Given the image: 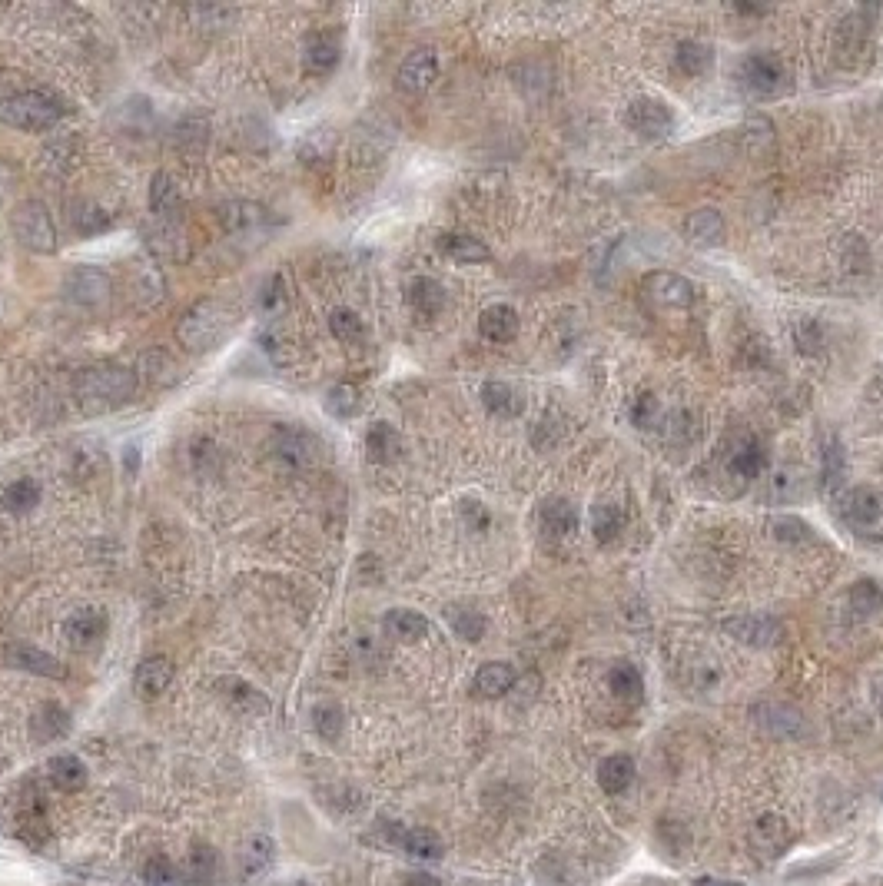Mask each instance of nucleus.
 Listing matches in <instances>:
<instances>
[{
  "instance_id": "nucleus-1",
  "label": "nucleus",
  "mask_w": 883,
  "mask_h": 886,
  "mask_svg": "<svg viewBox=\"0 0 883 886\" xmlns=\"http://www.w3.org/2000/svg\"><path fill=\"white\" fill-rule=\"evenodd\" d=\"M133 392H137V375L127 366H113V362L83 369L74 382L77 405L87 415H103V412L120 409V405H127L133 399Z\"/></svg>"
},
{
  "instance_id": "nucleus-2",
  "label": "nucleus",
  "mask_w": 883,
  "mask_h": 886,
  "mask_svg": "<svg viewBox=\"0 0 883 886\" xmlns=\"http://www.w3.org/2000/svg\"><path fill=\"white\" fill-rule=\"evenodd\" d=\"M60 117H64L60 100L44 90H20V93H10V97H0V123H7V127L14 130L44 133L50 127H57Z\"/></svg>"
},
{
  "instance_id": "nucleus-3",
  "label": "nucleus",
  "mask_w": 883,
  "mask_h": 886,
  "mask_svg": "<svg viewBox=\"0 0 883 886\" xmlns=\"http://www.w3.org/2000/svg\"><path fill=\"white\" fill-rule=\"evenodd\" d=\"M226 332H230V309L216 299H200L193 309L183 312L176 336H180L186 349L206 352V349H213L216 342H223Z\"/></svg>"
},
{
  "instance_id": "nucleus-4",
  "label": "nucleus",
  "mask_w": 883,
  "mask_h": 886,
  "mask_svg": "<svg viewBox=\"0 0 883 886\" xmlns=\"http://www.w3.org/2000/svg\"><path fill=\"white\" fill-rule=\"evenodd\" d=\"M10 229L17 243L34 249V253H54L57 249V226L50 220V210L37 200H24L10 213Z\"/></svg>"
},
{
  "instance_id": "nucleus-5",
  "label": "nucleus",
  "mask_w": 883,
  "mask_h": 886,
  "mask_svg": "<svg viewBox=\"0 0 883 886\" xmlns=\"http://www.w3.org/2000/svg\"><path fill=\"white\" fill-rule=\"evenodd\" d=\"M269 448L283 465L289 468H309L322 452V442L316 432L303 429V425H279L269 439Z\"/></svg>"
},
{
  "instance_id": "nucleus-6",
  "label": "nucleus",
  "mask_w": 883,
  "mask_h": 886,
  "mask_svg": "<svg viewBox=\"0 0 883 886\" xmlns=\"http://www.w3.org/2000/svg\"><path fill=\"white\" fill-rule=\"evenodd\" d=\"M840 518L854 531H877L883 521V495L870 485H857L840 498Z\"/></svg>"
},
{
  "instance_id": "nucleus-7",
  "label": "nucleus",
  "mask_w": 883,
  "mask_h": 886,
  "mask_svg": "<svg viewBox=\"0 0 883 886\" xmlns=\"http://www.w3.org/2000/svg\"><path fill=\"white\" fill-rule=\"evenodd\" d=\"M641 289L648 293L664 309H688L694 299H698V289H694L691 279H684L681 273H668V269H658V273L644 276Z\"/></svg>"
},
{
  "instance_id": "nucleus-8",
  "label": "nucleus",
  "mask_w": 883,
  "mask_h": 886,
  "mask_svg": "<svg viewBox=\"0 0 883 886\" xmlns=\"http://www.w3.org/2000/svg\"><path fill=\"white\" fill-rule=\"evenodd\" d=\"M724 634H731L737 644H747V648H771L781 641L784 628L771 614H737V618L724 621Z\"/></svg>"
},
{
  "instance_id": "nucleus-9",
  "label": "nucleus",
  "mask_w": 883,
  "mask_h": 886,
  "mask_svg": "<svg viewBox=\"0 0 883 886\" xmlns=\"http://www.w3.org/2000/svg\"><path fill=\"white\" fill-rule=\"evenodd\" d=\"M764 468V448L754 435H741L727 445V458H724V472L731 482H737V488H744L747 482H754Z\"/></svg>"
},
{
  "instance_id": "nucleus-10",
  "label": "nucleus",
  "mask_w": 883,
  "mask_h": 886,
  "mask_svg": "<svg viewBox=\"0 0 883 886\" xmlns=\"http://www.w3.org/2000/svg\"><path fill=\"white\" fill-rule=\"evenodd\" d=\"M625 123L638 133V137H648V140H658V137H664V133H671V130H674L671 110L664 107L661 100H651V97H644V100H635V103H631Z\"/></svg>"
},
{
  "instance_id": "nucleus-11",
  "label": "nucleus",
  "mask_w": 883,
  "mask_h": 886,
  "mask_svg": "<svg viewBox=\"0 0 883 886\" xmlns=\"http://www.w3.org/2000/svg\"><path fill=\"white\" fill-rule=\"evenodd\" d=\"M216 694L223 697V704L230 707V711L243 717H259L269 711V697L259 691V687L243 681V677H220V681H216Z\"/></svg>"
},
{
  "instance_id": "nucleus-12",
  "label": "nucleus",
  "mask_w": 883,
  "mask_h": 886,
  "mask_svg": "<svg viewBox=\"0 0 883 886\" xmlns=\"http://www.w3.org/2000/svg\"><path fill=\"white\" fill-rule=\"evenodd\" d=\"M396 80H399V90H405V93L432 90V83L439 80V57H435V50H429V47L412 50V54L402 60Z\"/></svg>"
},
{
  "instance_id": "nucleus-13",
  "label": "nucleus",
  "mask_w": 883,
  "mask_h": 886,
  "mask_svg": "<svg viewBox=\"0 0 883 886\" xmlns=\"http://www.w3.org/2000/svg\"><path fill=\"white\" fill-rule=\"evenodd\" d=\"M173 681V661L166 654H150L137 664V674H133V691L143 701H157V697L170 687Z\"/></svg>"
},
{
  "instance_id": "nucleus-14",
  "label": "nucleus",
  "mask_w": 883,
  "mask_h": 886,
  "mask_svg": "<svg viewBox=\"0 0 883 886\" xmlns=\"http://www.w3.org/2000/svg\"><path fill=\"white\" fill-rule=\"evenodd\" d=\"M4 661L10 667H17V671H27L37 677H67V667L60 664L54 654L34 648V644H7Z\"/></svg>"
},
{
  "instance_id": "nucleus-15",
  "label": "nucleus",
  "mask_w": 883,
  "mask_h": 886,
  "mask_svg": "<svg viewBox=\"0 0 883 886\" xmlns=\"http://www.w3.org/2000/svg\"><path fill=\"white\" fill-rule=\"evenodd\" d=\"M180 877L190 886H210L220 877V853H216V847H210L206 840H193L183 857Z\"/></svg>"
},
{
  "instance_id": "nucleus-16",
  "label": "nucleus",
  "mask_w": 883,
  "mask_h": 886,
  "mask_svg": "<svg viewBox=\"0 0 883 886\" xmlns=\"http://www.w3.org/2000/svg\"><path fill=\"white\" fill-rule=\"evenodd\" d=\"M64 634L74 648H93L107 634V614L100 608H80L64 621Z\"/></svg>"
},
{
  "instance_id": "nucleus-17",
  "label": "nucleus",
  "mask_w": 883,
  "mask_h": 886,
  "mask_svg": "<svg viewBox=\"0 0 883 886\" xmlns=\"http://www.w3.org/2000/svg\"><path fill=\"white\" fill-rule=\"evenodd\" d=\"M741 80L757 93H774L784 80V67L774 54H751L741 64Z\"/></svg>"
},
{
  "instance_id": "nucleus-18",
  "label": "nucleus",
  "mask_w": 883,
  "mask_h": 886,
  "mask_svg": "<svg viewBox=\"0 0 883 886\" xmlns=\"http://www.w3.org/2000/svg\"><path fill=\"white\" fill-rule=\"evenodd\" d=\"M30 734H34L37 744H54V740L70 734V714L64 704L47 701L40 704L34 717H30Z\"/></svg>"
},
{
  "instance_id": "nucleus-19",
  "label": "nucleus",
  "mask_w": 883,
  "mask_h": 886,
  "mask_svg": "<svg viewBox=\"0 0 883 886\" xmlns=\"http://www.w3.org/2000/svg\"><path fill=\"white\" fill-rule=\"evenodd\" d=\"M64 293L67 299L80 302V306H100L110 293V279L100 269H77V273L67 276Z\"/></svg>"
},
{
  "instance_id": "nucleus-20",
  "label": "nucleus",
  "mask_w": 883,
  "mask_h": 886,
  "mask_svg": "<svg viewBox=\"0 0 883 886\" xmlns=\"http://www.w3.org/2000/svg\"><path fill=\"white\" fill-rule=\"evenodd\" d=\"M47 780L60 790V794H80L90 780V770L74 754H57V757H50V764H47Z\"/></svg>"
},
{
  "instance_id": "nucleus-21",
  "label": "nucleus",
  "mask_w": 883,
  "mask_h": 886,
  "mask_svg": "<svg viewBox=\"0 0 883 886\" xmlns=\"http://www.w3.org/2000/svg\"><path fill=\"white\" fill-rule=\"evenodd\" d=\"M515 667L505 664V661H488L482 664L479 671H475V681H472V691L479 697H488V701H495V697H505L508 691L515 687Z\"/></svg>"
},
{
  "instance_id": "nucleus-22",
  "label": "nucleus",
  "mask_w": 883,
  "mask_h": 886,
  "mask_svg": "<svg viewBox=\"0 0 883 886\" xmlns=\"http://www.w3.org/2000/svg\"><path fill=\"white\" fill-rule=\"evenodd\" d=\"M479 332L488 339V342H512L518 336V312L512 306H505V302H495V306H488L482 316H479Z\"/></svg>"
},
{
  "instance_id": "nucleus-23",
  "label": "nucleus",
  "mask_w": 883,
  "mask_h": 886,
  "mask_svg": "<svg viewBox=\"0 0 883 886\" xmlns=\"http://www.w3.org/2000/svg\"><path fill=\"white\" fill-rule=\"evenodd\" d=\"M635 774H638L635 760H631L628 754H611V757H605L598 764V784L611 797L625 794V790L635 784Z\"/></svg>"
},
{
  "instance_id": "nucleus-24",
  "label": "nucleus",
  "mask_w": 883,
  "mask_h": 886,
  "mask_svg": "<svg viewBox=\"0 0 883 886\" xmlns=\"http://www.w3.org/2000/svg\"><path fill=\"white\" fill-rule=\"evenodd\" d=\"M382 628H386V634L392 641L415 644V641H422L425 634H429V621H425V614L412 611V608H392L386 614V621H382Z\"/></svg>"
},
{
  "instance_id": "nucleus-25",
  "label": "nucleus",
  "mask_w": 883,
  "mask_h": 886,
  "mask_svg": "<svg viewBox=\"0 0 883 886\" xmlns=\"http://www.w3.org/2000/svg\"><path fill=\"white\" fill-rule=\"evenodd\" d=\"M482 405L495 415V419H515V415H522L525 399H522V392H518L515 385H508V382H485L482 385Z\"/></svg>"
},
{
  "instance_id": "nucleus-26",
  "label": "nucleus",
  "mask_w": 883,
  "mask_h": 886,
  "mask_svg": "<svg viewBox=\"0 0 883 886\" xmlns=\"http://www.w3.org/2000/svg\"><path fill=\"white\" fill-rule=\"evenodd\" d=\"M684 236H688L694 246H718L724 239V216L718 210H711V206L694 210L688 220H684Z\"/></svg>"
},
{
  "instance_id": "nucleus-27",
  "label": "nucleus",
  "mask_w": 883,
  "mask_h": 886,
  "mask_svg": "<svg viewBox=\"0 0 883 886\" xmlns=\"http://www.w3.org/2000/svg\"><path fill=\"white\" fill-rule=\"evenodd\" d=\"M150 210L160 220H176L183 213V193L170 173H157L150 183Z\"/></svg>"
},
{
  "instance_id": "nucleus-28",
  "label": "nucleus",
  "mask_w": 883,
  "mask_h": 886,
  "mask_svg": "<svg viewBox=\"0 0 883 886\" xmlns=\"http://www.w3.org/2000/svg\"><path fill=\"white\" fill-rule=\"evenodd\" d=\"M366 452H369L372 462H379V465L396 462V458L402 455V435L396 432V425H389V422L369 425V432H366Z\"/></svg>"
},
{
  "instance_id": "nucleus-29",
  "label": "nucleus",
  "mask_w": 883,
  "mask_h": 886,
  "mask_svg": "<svg viewBox=\"0 0 883 886\" xmlns=\"http://www.w3.org/2000/svg\"><path fill=\"white\" fill-rule=\"evenodd\" d=\"M276 860V843L269 833H253L243 850H240V873L249 880V877H259L263 870H269V863Z\"/></svg>"
},
{
  "instance_id": "nucleus-30",
  "label": "nucleus",
  "mask_w": 883,
  "mask_h": 886,
  "mask_svg": "<svg viewBox=\"0 0 883 886\" xmlns=\"http://www.w3.org/2000/svg\"><path fill=\"white\" fill-rule=\"evenodd\" d=\"M445 286L439 283V279H432V276H419V279H412V286H409V302H412V309L419 312V316H425V319H435L439 316V312L445 309Z\"/></svg>"
},
{
  "instance_id": "nucleus-31",
  "label": "nucleus",
  "mask_w": 883,
  "mask_h": 886,
  "mask_svg": "<svg viewBox=\"0 0 883 886\" xmlns=\"http://www.w3.org/2000/svg\"><path fill=\"white\" fill-rule=\"evenodd\" d=\"M220 220L226 226V233L240 236V233H253V229H259L266 223V210L259 203H249V200H233L226 203L220 210Z\"/></svg>"
},
{
  "instance_id": "nucleus-32",
  "label": "nucleus",
  "mask_w": 883,
  "mask_h": 886,
  "mask_svg": "<svg viewBox=\"0 0 883 886\" xmlns=\"http://www.w3.org/2000/svg\"><path fill=\"white\" fill-rule=\"evenodd\" d=\"M538 518H542V528L548 531V535H575L578 531V508L568 502V498H548V502L542 505V512H538Z\"/></svg>"
},
{
  "instance_id": "nucleus-33",
  "label": "nucleus",
  "mask_w": 883,
  "mask_h": 886,
  "mask_svg": "<svg viewBox=\"0 0 883 886\" xmlns=\"http://www.w3.org/2000/svg\"><path fill=\"white\" fill-rule=\"evenodd\" d=\"M439 249L449 259H455V263H465V266L488 263V259H492V253H488V246L482 243V239L465 236V233H445L439 239Z\"/></svg>"
},
{
  "instance_id": "nucleus-34",
  "label": "nucleus",
  "mask_w": 883,
  "mask_h": 886,
  "mask_svg": "<svg viewBox=\"0 0 883 886\" xmlns=\"http://www.w3.org/2000/svg\"><path fill=\"white\" fill-rule=\"evenodd\" d=\"M399 847L409 853V857H419V860H439L445 853L442 837L429 827H405Z\"/></svg>"
},
{
  "instance_id": "nucleus-35",
  "label": "nucleus",
  "mask_w": 883,
  "mask_h": 886,
  "mask_svg": "<svg viewBox=\"0 0 883 886\" xmlns=\"http://www.w3.org/2000/svg\"><path fill=\"white\" fill-rule=\"evenodd\" d=\"M608 687H611V694H615L618 701H625V704H641L644 701V677H641V671L635 664L611 667Z\"/></svg>"
},
{
  "instance_id": "nucleus-36",
  "label": "nucleus",
  "mask_w": 883,
  "mask_h": 886,
  "mask_svg": "<svg viewBox=\"0 0 883 886\" xmlns=\"http://www.w3.org/2000/svg\"><path fill=\"white\" fill-rule=\"evenodd\" d=\"M339 60H342V47L336 44V37L319 34L306 44V67L313 70V74H332V70L339 67Z\"/></svg>"
},
{
  "instance_id": "nucleus-37",
  "label": "nucleus",
  "mask_w": 883,
  "mask_h": 886,
  "mask_svg": "<svg viewBox=\"0 0 883 886\" xmlns=\"http://www.w3.org/2000/svg\"><path fill=\"white\" fill-rule=\"evenodd\" d=\"M326 412L332 419H356L362 412V392L352 382H339L326 392Z\"/></svg>"
},
{
  "instance_id": "nucleus-38",
  "label": "nucleus",
  "mask_w": 883,
  "mask_h": 886,
  "mask_svg": "<svg viewBox=\"0 0 883 886\" xmlns=\"http://www.w3.org/2000/svg\"><path fill=\"white\" fill-rule=\"evenodd\" d=\"M844 478H847V455L844 448H840V442H830L824 448V465H820V488H824L827 495H837L840 488H844Z\"/></svg>"
},
{
  "instance_id": "nucleus-39",
  "label": "nucleus",
  "mask_w": 883,
  "mask_h": 886,
  "mask_svg": "<svg viewBox=\"0 0 883 886\" xmlns=\"http://www.w3.org/2000/svg\"><path fill=\"white\" fill-rule=\"evenodd\" d=\"M40 505V485L34 478H17L4 488V508L10 515H27Z\"/></svg>"
},
{
  "instance_id": "nucleus-40",
  "label": "nucleus",
  "mask_w": 883,
  "mask_h": 886,
  "mask_svg": "<svg viewBox=\"0 0 883 886\" xmlns=\"http://www.w3.org/2000/svg\"><path fill=\"white\" fill-rule=\"evenodd\" d=\"M591 531H595V538L601 541V545H611V541L625 531V512L611 502L595 505V512H591Z\"/></svg>"
},
{
  "instance_id": "nucleus-41",
  "label": "nucleus",
  "mask_w": 883,
  "mask_h": 886,
  "mask_svg": "<svg viewBox=\"0 0 883 886\" xmlns=\"http://www.w3.org/2000/svg\"><path fill=\"white\" fill-rule=\"evenodd\" d=\"M711 47L698 44V40H684V44H678V54H674V64H678V70L684 77H701L711 70Z\"/></svg>"
},
{
  "instance_id": "nucleus-42",
  "label": "nucleus",
  "mask_w": 883,
  "mask_h": 886,
  "mask_svg": "<svg viewBox=\"0 0 883 886\" xmlns=\"http://www.w3.org/2000/svg\"><path fill=\"white\" fill-rule=\"evenodd\" d=\"M445 618H449L452 631L459 634L462 641L475 644V641H482V638H485L488 621H485V614H482V611H472V608H449V611H445Z\"/></svg>"
},
{
  "instance_id": "nucleus-43",
  "label": "nucleus",
  "mask_w": 883,
  "mask_h": 886,
  "mask_svg": "<svg viewBox=\"0 0 883 886\" xmlns=\"http://www.w3.org/2000/svg\"><path fill=\"white\" fill-rule=\"evenodd\" d=\"M757 721H761V727H767V731L771 734H781V737H787V734H801V717H797L791 707H774V704H767V707H757Z\"/></svg>"
},
{
  "instance_id": "nucleus-44",
  "label": "nucleus",
  "mask_w": 883,
  "mask_h": 886,
  "mask_svg": "<svg viewBox=\"0 0 883 886\" xmlns=\"http://www.w3.org/2000/svg\"><path fill=\"white\" fill-rule=\"evenodd\" d=\"M342 727H346V714H342L339 704L332 701H322L313 707V731L322 737V740H339L342 737Z\"/></svg>"
},
{
  "instance_id": "nucleus-45",
  "label": "nucleus",
  "mask_w": 883,
  "mask_h": 886,
  "mask_svg": "<svg viewBox=\"0 0 883 886\" xmlns=\"http://www.w3.org/2000/svg\"><path fill=\"white\" fill-rule=\"evenodd\" d=\"M329 329L332 336H336L342 346H356V342H362V336H366V322H362L352 309H336L329 316Z\"/></svg>"
},
{
  "instance_id": "nucleus-46",
  "label": "nucleus",
  "mask_w": 883,
  "mask_h": 886,
  "mask_svg": "<svg viewBox=\"0 0 883 886\" xmlns=\"http://www.w3.org/2000/svg\"><path fill=\"white\" fill-rule=\"evenodd\" d=\"M804 495V475L794 472V468H784L771 478V488H767V502H794V498Z\"/></svg>"
},
{
  "instance_id": "nucleus-47",
  "label": "nucleus",
  "mask_w": 883,
  "mask_h": 886,
  "mask_svg": "<svg viewBox=\"0 0 883 886\" xmlns=\"http://www.w3.org/2000/svg\"><path fill=\"white\" fill-rule=\"evenodd\" d=\"M850 604H854L857 614H877L883 608V591L877 588V581L864 578L850 588Z\"/></svg>"
},
{
  "instance_id": "nucleus-48",
  "label": "nucleus",
  "mask_w": 883,
  "mask_h": 886,
  "mask_svg": "<svg viewBox=\"0 0 883 886\" xmlns=\"http://www.w3.org/2000/svg\"><path fill=\"white\" fill-rule=\"evenodd\" d=\"M176 880H180V867L170 857H163V853L150 857L147 867H143V883L150 886H176Z\"/></svg>"
},
{
  "instance_id": "nucleus-49",
  "label": "nucleus",
  "mask_w": 883,
  "mask_h": 886,
  "mask_svg": "<svg viewBox=\"0 0 883 886\" xmlns=\"http://www.w3.org/2000/svg\"><path fill=\"white\" fill-rule=\"evenodd\" d=\"M107 213L100 210L97 203H80L74 206V229L80 236H97L100 229H107Z\"/></svg>"
},
{
  "instance_id": "nucleus-50",
  "label": "nucleus",
  "mask_w": 883,
  "mask_h": 886,
  "mask_svg": "<svg viewBox=\"0 0 883 886\" xmlns=\"http://www.w3.org/2000/svg\"><path fill=\"white\" fill-rule=\"evenodd\" d=\"M864 40H867V24H864V17H860V14L847 17L844 24H840V50H844V54H857V50H864Z\"/></svg>"
},
{
  "instance_id": "nucleus-51",
  "label": "nucleus",
  "mask_w": 883,
  "mask_h": 886,
  "mask_svg": "<svg viewBox=\"0 0 883 886\" xmlns=\"http://www.w3.org/2000/svg\"><path fill=\"white\" fill-rule=\"evenodd\" d=\"M286 302H289V296H286L283 276H273V283H269V289H266L263 296H259V312H263V316H269V319H276L279 312L286 309Z\"/></svg>"
},
{
  "instance_id": "nucleus-52",
  "label": "nucleus",
  "mask_w": 883,
  "mask_h": 886,
  "mask_svg": "<svg viewBox=\"0 0 883 886\" xmlns=\"http://www.w3.org/2000/svg\"><path fill=\"white\" fill-rule=\"evenodd\" d=\"M794 339H797V349L814 356V352H820V346H824V329H820V322L804 319L801 326L794 329Z\"/></svg>"
},
{
  "instance_id": "nucleus-53",
  "label": "nucleus",
  "mask_w": 883,
  "mask_h": 886,
  "mask_svg": "<svg viewBox=\"0 0 883 886\" xmlns=\"http://www.w3.org/2000/svg\"><path fill=\"white\" fill-rule=\"evenodd\" d=\"M757 837H761L767 847H777V843H784V837H787L784 817H777V813H764V817L757 820Z\"/></svg>"
},
{
  "instance_id": "nucleus-54",
  "label": "nucleus",
  "mask_w": 883,
  "mask_h": 886,
  "mask_svg": "<svg viewBox=\"0 0 883 886\" xmlns=\"http://www.w3.org/2000/svg\"><path fill=\"white\" fill-rule=\"evenodd\" d=\"M774 535L781 541H804L810 538V525L801 518H791V515H781L774 521Z\"/></svg>"
},
{
  "instance_id": "nucleus-55",
  "label": "nucleus",
  "mask_w": 883,
  "mask_h": 886,
  "mask_svg": "<svg viewBox=\"0 0 883 886\" xmlns=\"http://www.w3.org/2000/svg\"><path fill=\"white\" fill-rule=\"evenodd\" d=\"M631 422H635L638 429H654V422H658V399H654V395H641V399L631 405Z\"/></svg>"
},
{
  "instance_id": "nucleus-56",
  "label": "nucleus",
  "mask_w": 883,
  "mask_h": 886,
  "mask_svg": "<svg viewBox=\"0 0 883 886\" xmlns=\"http://www.w3.org/2000/svg\"><path fill=\"white\" fill-rule=\"evenodd\" d=\"M462 521L469 525V531H485L488 521H492V515H488V508L482 502H475V498H465V502H462Z\"/></svg>"
},
{
  "instance_id": "nucleus-57",
  "label": "nucleus",
  "mask_w": 883,
  "mask_h": 886,
  "mask_svg": "<svg viewBox=\"0 0 883 886\" xmlns=\"http://www.w3.org/2000/svg\"><path fill=\"white\" fill-rule=\"evenodd\" d=\"M402 886H442V880H439V877H432V873L415 870V873H405Z\"/></svg>"
},
{
  "instance_id": "nucleus-58",
  "label": "nucleus",
  "mask_w": 883,
  "mask_h": 886,
  "mask_svg": "<svg viewBox=\"0 0 883 886\" xmlns=\"http://www.w3.org/2000/svg\"><path fill=\"white\" fill-rule=\"evenodd\" d=\"M698 886H737V883H731V880H701Z\"/></svg>"
}]
</instances>
